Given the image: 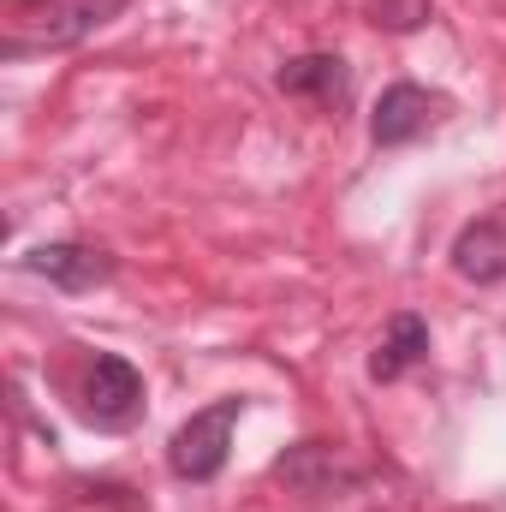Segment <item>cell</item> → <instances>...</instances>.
<instances>
[{
  "label": "cell",
  "mask_w": 506,
  "mask_h": 512,
  "mask_svg": "<svg viewBox=\"0 0 506 512\" xmlns=\"http://www.w3.org/2000/svg\"><path fill=\"white\" fill-rule=\"evenodd\" d=\"M441 114H447V96H435V90H423V84H387L381 102H376V114H370V143H376V149H399V143L423 137Z\"/></svg>",
  "instance_id": "5b68a950"
},
{
  "label": "cell",
  "mask_w": 506,
  "mask_h": 512,
  "mask_svg": "<svg viewBox=\"0 0 506 512\" xmlns=\"http://www.w3.org/2000/svg\"><path fill=\"white\" fill-rule=\"evenodd\" d=\"M453 274L471 280V286H501L506 280V221L501 215H483V221L459 227V239H453Z\"/></svg>",
  "instance_id": "52a82bcc"
},
{
  "label": "cell",
  "mask_w": 506,
  "mask_h": 512,
  "mask_svg": "<svg viewBox=\"0 0 506 512\" xmlns=\"http://www.w3.org/2000/svg\"><path fill=\"white\" fill-rule=\"evenodd\" d=\"M239 417H245V399H239V393H227V399L191 411V417L173 429V441H167V471H173L179 483H215V477L227 471Z\"/></svg>",
  "instance_id": "7a4b0ae2"
},
{
  "label": "cell",
  "mask_w": 506,
  "mask_h": 512,
  "mask_svg": "<svg viewBox=\"0 0 506 512\" xmlns=\"http://www.w3.org/2000/svg\"><path fill=\"white\" fill-rule=\"evenodd\" d=\"M143 376H137V364L120 358V352H96L90 358V370H84V393H78V411H84V423H96V429H131L137 417H143Z\"/></svg>",
  "instance_id": "3957f363"
},
{
  "label": "cell",
  "mask_w": 506,
  "mask_h": 512,
  "mask_svg": "<svg viewBox=\"0 0 506 512\" xmlns=\"http://www.w3.org/2000/svg\"><path fill=\"white\" fill-rule=\"evenodd\" d=\"M274 477H286L292 489H304V495H328L334 483H346L352 471H340V459H334V447L328 441H298L292 453H280L274 459Z\"/></svg>",
  "instance_id": "9c48e42d"
},
{
  "label": "cell",
  "mask_w": 506,
  "mask_h": 512,
  "mask_svg": "<svg viewBox=\"0 0 506 512\" xmlns=\"http://www.w3.org/2000/svg\"><path fill=\"white\" fill-rule=\"evenodd\" d=\"M429 358V322L423 316H411V310H399L387 328H381L376 352H370V382H399L411 364H423Z\"/></svg>",
  "instance_id": "ba28073f"
},
{
  "label": "cell",
  "mask_w": 506,
  "mask_h": 512,
  "mask_svg": "<svg viewBox=\"0 0 506 512\" xmlns=\"http://www.w3.org/2000/svg\"><path fill=\"white\" fill-rule=\"evenodd\" d=\"M18 268L24 274H36V280H48V286H60V292H96V286H108L114 280V256L102 251V245H78V239H54V245H30V251L18 256Z\"/></svg>",
  "instance_id": "277c9868"
},
{
  "label": "cell",
  "mask_w": 506,
  "mask_h": 512,
  "mask_svg": "<svg viewBox=\"0 0 506 512\" xmlns=\"http://www.w3.org/2000/svg\"><path fill=\"white\" fill-rule=\"evenodd\" d=\"M370 12H376V24H387V30H417V24H429V0H376Z\"/></svg>",
  "instance_id": "30bf717a"
},
{
  "label": "cell",
  "mask_w": 506,
  "mask_h": 512,
  "mask_svg": "<svg viewBox=\"0 0 506 512\" xmlns=\"http://www.w3.org/2000/svg\"><path fill=\"white\" fill-rule=\"evenodd\" d=\"M126 6L131 0H18L0 54L18 60V54H42V48H72V42L96 36L108 18H120Z\"/></svg>",
  "instance_id": "6da1fadb"
},
{
  "label": "cell",
  "mask_w": 506,
  "mask_h": 512,
  "mask_svg": "<svg viewBox=\"0 0 506 512\" xmlns=\"http://www.w3.org/2000/svg\"><path fill=\"white\" fill-rule=\"evenodd\" d=\"M274 84L286 96H310L322 108H346L352 102V66L340 54H298V60H286L274 72Z\"/></svg>",
  "instance_id": "8992f818"
}]
</instances>
